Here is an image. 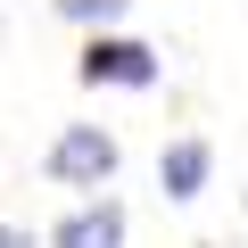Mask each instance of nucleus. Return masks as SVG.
Here are the masks:
<instances>
[{
  "label": "nucleus",
  "instance_id": "obj_5",
  "mask_svg": "<svg viewBox=\"0 0 248 248\" xmlns=\"http://www.w3.org/2000/svg\"><path fill=\"white\" fill-rule=\"evenodd\" d=\"M124 9V0H58V17H75V25H108Z\"/></svg>",
  "mask_w": 248,
  "mask_h": 248
},
{
  "label": "nucleus",
  "instance_id": "obj_4",
  "mask_svg": "<svg viewBox=\"0 0 248 248\" xmlns=\"http://www.w3.org/2000/svg\"><path fill=\"white\" fill-rule=\"evenodd\" d=\"M207 166H215V149H207V141H174V149L157 157L166 199H199V190H207Z\"/></svg>",
  "mask_w": 248,
  "mask_h": 248
},
{
  "label": "nucleus",
  "instance_id": "obj_2",
  "mask_svg": "<svg viewBox=\"0 0 248 248\" xmlns=\"http://www.w3.org/2000/svg\"><path fill=\"white\" fill-rule=\"evenodd\" d=\"M83 83H157V58L141 42H91L83 50Z\"/></svg>",
  "mask_w": 248,
  "mask_h": 248
},
{
  "label": "nucleus",
  "instance_id": "obj_1",
  "mask_svg": "<svg viewBox=\"0 0 248 248\" xmlns=\"http://www.w3.org/2000/svg\"><path fill=\"white\" fill-rule=\"evenodd\" d=\"M50 174L75 182V190H99V182L116 174V141L99 133V124H66V133L50 141Z\"/></svg>",
  "mask_w": 248,
  "mask_h": 248
},
{
  "label": "nucleus",
  "instance_id": "obj_3",
  "mask_svg": "<svg viewBox=\"0 0 248 248\" xmlns=\"http://www.w3.org/2000/svg\"><path fill=\"white\" fill-rule=\"evenodd\" d=\"M50 248H124V207H116V199H99V207H75V215L50 232Z\"/></svg>",
  "mask_w": 248,
  "mask_h": 248
},
{
  "label": "nucleus",
  "instance_id": "obj_6",
  "mask_svg": "<svg viewBox=\"0 0 248 248\" xmlns=\"http://www.w3.org/2000/svg\"><path fill=\"white\" fill-rule=\"evenodd\" d=\"M0 248H33V240H25V232H9V223H0Z\"/></svg>",
  "mask_w": 248,
  "mask_h": 248
}]
</instances>
